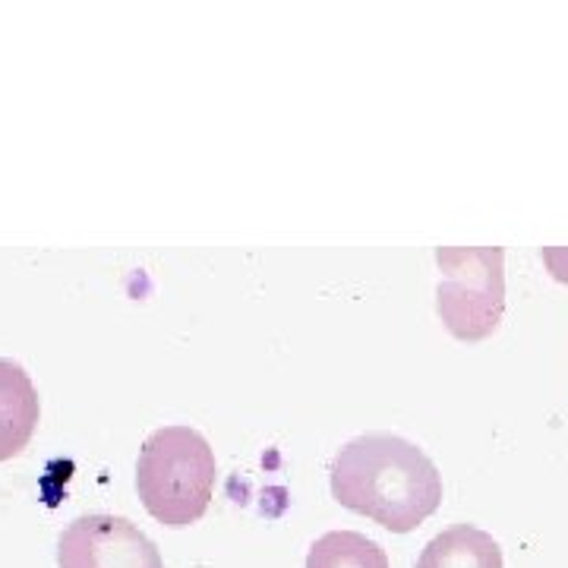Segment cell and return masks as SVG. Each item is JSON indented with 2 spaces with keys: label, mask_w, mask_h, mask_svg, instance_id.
<instances>
[{
  "label": "cell",
  "mask_w": 568,
  "mask_h": 568,
  "mask_svg": "<svg viewBox=\"0 0 568 568\" xmlns=\"http://www.w3.org/2000/svg\"><path fill=\"white\" fill-rule=\"evenodd\" d=\"M417 568H503V547L474 525H452L420 552Z\"/></svg>",
  "instance_id": "cell-6"
},
{
  "label": "cell",
  "mask_w": 568,
  "mask_h": 568,
  "mask_svg": "<svg viewBox=\"0 0 568 568\" xmlns=\"http://www.w3.org/2000/svg\"><path fill=\"white\" fill-rule=\"evenodd\" d=\"M61 568H164L159 547L130 518L80 515L58 540Z\"/></svg>",
  "instance_id": "cell-4"
},
{
  "label": "cell",
  "mask_w": 568,
  "mask_h": 568,
  "mask_svg": "<svg viewBox=\"0 0 568 568\" xmlns=\"http://www.w3.org/2000/svg\"><path fill=\"white\" fill-rule=\"evenodd\" d=\"M215 452L193 426H159L145 436L136 465V489L145 511L164 528H190L215 496Z\"/></svg>",
  "instance_id": "cell-2"
},
{
  "label": "cell",
  "mask_w": 568,
  "mask_h": 568,
  "mask_svg": "<svg viewBox=\"0 0 568 568\" xmlns=\"http://www.w3.org/2000/svg\"><path fill=\"white\" fill-rule=\"evenodd\" d=\"M332 496L392 534H410L443 506V474L417 443L364 433L335 452Z\"/></svg>",
  "instance_id": "cell-1"
},
{
  "label": "cell",
  "mask_w": 568,
  "mask_h": 568,
  "mask_svg": "<svg viewBox=\"0 0 568 568\" xmlns=\"http://www.w3.org/2000/svg\"><path fill=\"white\" fill-rule=\"evenodd\" d=\"M306 568H388V556L366 534L328 530L306 552Z\"/></svg>",
  "instance_id": "cell-7"
},
{
  "label": "cell",
  "mask_w": 568,
  "mask_h": 568,
  "mask_svg": "<svg viewBox=\"0 0 568 568\" xmlns=\"http://www.w3.org/2000/svg\"><path fill=\"white\" fill-rule=\"evenodd\" d=\"M39 392L17 361L0 357V462L17 458L39 426Z\"/></svg>",
  "instance_id": "cell-5"
},
{
  "label": "cell",
  "mask_w": 568,
  "mask_h": 568,
  "mask_svg": "<svg viewBox=\"0 0 568 568\" xmlns=\"http://www.w3.org/2000/svg\"><path fill=\"white\" fill-rule=\"evenodd\" d=\"M436 263L443 282L436 310L462 342L489 338L506 313V250L503 246H439Z\"/></svg>",
  "instance_id": "cell-3"
}]
</instances>
